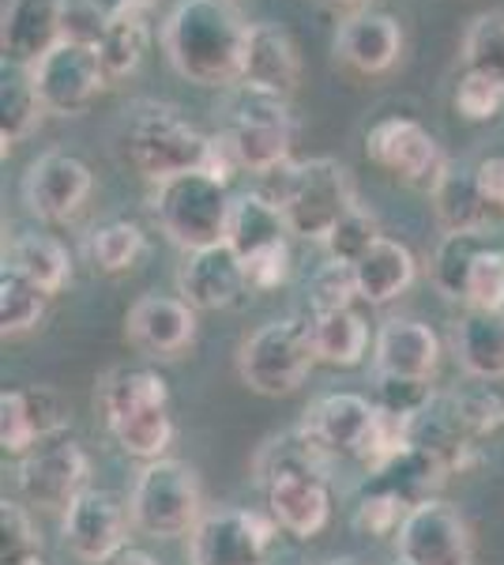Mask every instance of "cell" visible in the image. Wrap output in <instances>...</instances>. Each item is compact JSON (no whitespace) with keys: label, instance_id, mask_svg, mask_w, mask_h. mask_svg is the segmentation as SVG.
I'll return each mask as SVG.
<instances>
[{"label":"cell","instance_id":"obj_54","mask_svg":"<svg viewBox=\"0 0 504 565\" xmlns=\"http://www.w3.org/2000/svg\"><path fill=\"white\" fill-rule=\"evenodd\" d=\"M396 565H410V562H403V558H399V562H396Z\"/></svg>","mask_w":504,"mask_h":565},{"label":"cell","instance_id":"obj_19","mask_svg":"<svg viewBox=\"0 0 504 565\" xmlns=\"http://www.w3.org/2000/svg\"><path fill=\"white\" fill-rule=\"evenodd\" d=\"M68 426V399L50 385L4 388L0 396V445L8 457H26Z\"/></svg>","mask_w":504,"mask_h":565},{"label":"cell","instance_id":"obj_11","mask_svg":"<svg viewBox=\"0 0 504 565\" xmlns=\"http://www.w3.org/2000/svg\"><path fill=\"white\" fill-rule=\"evenodd\" d=\"M275 521L256 509L223 505L189 535V565H268Z\"/></svg>","mask_w":504,"mask_h":565},{"label":"cell","instance_id":"obj_2","mask_svg":"<svg viewBox=\"0 0 504 565\" xmlns=\"http://www.w3.org/2000/svg\"><path fill=\"white\" fill-rule=\"evenodd\" d=\"M98 407L106 430L128 457L151 463L162 460L173 445L170 385L148 362H125L103 373L98 381Z\"/></svg>","mask_w":504,"mask_h":565},{"label":"cell","instance_id":"obj_18","mask_svg":"<svg viewBox=\"0 0 504 565\" xmlns=\"http://www.w3.org/2000/svg\"><path fill=\"white\" fill-rule=\"evenodd\" d=\"M95 174L79 154L68 151H45L31 162L23 178V200L34 215L45 223H64L87 204Z\"/></svg>","mask_w":504,"mask_h":565},{"label":"cell","instance_id":"obj_36","mask_svg":"<svg viewBox=\"0 0 504 565\" xmlns=\"http://www.w3.org/2000/svg\"><path fill=\"white\" fill-rule=\"evenodd\" d=\"M148 249V238L136 223L128 218H109V223L95 226L87 238V257L90 268L103 271V276H125L136 268V260Z\"/></svg>","mask_w":504,"mask_h":565},{"label":"cell","instance_id":"obj_33","mask_svg":"<svg viewBox=\"0 0 504 565\" xmlns=\"http://www.w3.org/2000/svg\"><path fill=\"white\" fill-rule=\"evenodd\" d=\"M313 317V343L317 359L335 370H354L369 354V324L357 309H332V313Z\"/></svg>","mask_w":504,"mask_h":565},{"label":"cell","instance_id":"obj_40","mask_svg":"<svg viewBox=\"0 0 504 565\" xmlns=\"http://www.w3.org/2000/svg\"><path fill=\"white\" fill-rule=\"evenodd\" d=\"M407 513H410V505L396 494V490L369 482L354 509V527L362 535H373V540H388V535L399 532V524L407 521Z\"/></svg>","mask_w":504,"mask_h":565},{"label":"cell","instance_id":"obj_45","mask_svg":"<svg viewBox=\"0 0 504 565\" xmlns=\"http://www.w3.org/2000/svg\"><path fill=\"white\" fill-rule=\"evenodd\" d=\"M106 26H109V12L98 0H64V8H61L64 42L98 50V42L106 39Z\"/></svg>","mask_w":504,"mask_h":565},{"label":"cell","instance_id":"obj_23","mask_svg":"<svg viewBox=\"0 0 504 565\" xmlns=\"http://www.w3.org/2000/svg\"><path fill=\"white\" fill-rule=\"evenodd\" d=\"M271 521L298 540H313L332 521V479L324 471H290L264 487Z\"/></svg>","mask_w":504,"mask_h":565},{"label":"cell","instance_id":"obj_9","mask_svg":"<svg viewBox=\"0 0 504 565\" xmlns=\"http://www.w3.org/2000/svg\"><path fill=\"white\" fill-rule=\"evenodd\" d=\"M15 487H20L23 501L39 513H68L76 501L90 487V457L84 445L72 437H50L39 449L20 457L15 468Z\"/></svg>","mask_w":504,"mask_h":565},{"label":"cell","instance_id":"obj_46","mask_svg":"<svg viewBox=\"0 0 504 565\" xmlns=\"http://www.w3.org/2000/svg\"><path fill=\"white\" fill-rule=\"evenodd\" d=\"M429 396H433L429 381L384 377V373H377V399H373V404H377L380 412H388V415H396V418H410Z\"/></svg>","mask_w":504,"mask_h":565},{"label":"cell","instance_id":"obj_15","mask_svg":"<svg viewBox=\"0 0 504 565\" xmlns=\"http://www.w3.org/2000/svg\"><path fill=\"white\" fill-rule=\"evenodd\" d=\"M407 445L426 457L441 460L448 476L479 463V441L463 418L460 392H433L415 415L407 418Z\"/></svg>","mask_w":504,"mask_h":565},{"label":"cell","instance_id":"obj_27","mask_svg":"<svg viewBox=\"0 0 504 565\" xmlns=\"http://www.w3.org/2000/svg\"><path fill=\"white\" fill-rule=\"evenodd\" d=\"M287 234H290L287 215L279 212V204H275L264 189H253V193L234 196L230 226H226V245H230L242 260L271 249V245H282L287 242Z\"/></svg>","mask_w":504,"mask_h":565},{"label":"cell","instance_id":"obj_17","mask_svg":"<svg viewBox=\"0 0 504 565\" xmlns=\"http://www.w3.org/2000/svg\"><path fill=\"white\" fill-rule=\"evenodd\" d=\"M309 434L324 445L332 457H354L365 460L373 437L380 426V407L373 399L357 396V392H328V396L313 399L301 418Z\"/></svg>","mask_w":504,"mask_h":565},{"label":"cell","instance_id":"obj_6","mask_svg":"<svg viewBox=\"0 0 504 565\" xmlns=\"http://www.w3.org/2000/svg\"><path fill=\"white\" fill-rule=\"evenodd\" d=\"M223 140L230 143L234 159L249 174L268 178L282 162H290L294 148V117H290L287 98L268 95L245 84H234L223 109Z\"/></svg>","mask_w":504,"mask_h":565},{"label":"cell","instance_id":"obj_14","mask_svg":"<svg viewBox=\"0 0 504 565\" xmlns=\"http://www.w3.org/2000/svg\"><path fill=\"white\" fill-rule=\"evenodd\" d=\"M128 524H132V513L125 509V501L98 487H87L61 516L64 546L84 565H103L114 554H121Z\"/></svg>","mask_w":504,"mask_h":565},{"label":"cell","instance_id":"obj_50","mask_svg":"<svg viewBox=\"0 0 504 565\" xmlns=\"http://www.w3.org/2000/svg\"><path fill=\"white\" fill-rule=\"evenodd\" d=\"M103 565H159V562H154L148 551H140V546H125L121 554H114V558Z\"/></svg>","mask_w":504,"mask_h":565},{"label":"cell","instance_id":"obj_21","mask_svg":"<svg viewBox=\"0 0 504 565\" xmlns=\"http://www.w3.org/2000/svg\"><path fill=\"white\" fill-rule=\"evenodd\" d=\"M335 57L354 76H384L399 65L403 57V26L396 15L362 8L346 15L335 34Z\"/></svg>","mask_w":504,"mask_h":565},{"label":"cell","instance_id":"obj_16","mask_svg":"<svg viewBox=\"0 0 504 565\" xmlns=\"http://www.w3.org/2000/svg\"><path fill=\"white\" fill-rule=\"evenodd\" d=\"M125 335L143 359H181L196 343V309L181 295H143L128 306Z\"/></svg>","mask_w":504,"mask_h":565},{"label":"cell","instance_id":"obj_49","mask_svg":"<svg viewBox=\"0 0 504 565\" xmlns=\"http://www.w3.org/2000/svg\"><path fill=\"white\" fill-rule=\"evenodd\" d=\"M474 178H479V193L485 215H490V226H504V154L482 159L474 167Z\"/></svg>","mask_w":504,"mask_h":565},{"label":"cell","instance_id":"obj_26","mask_svg":"<svg viewBox=\"0 0 504 565\" xmlns=\"http://www.w3.org/2000/svg\"><path fill=\"white\" fill-rule=\"evenodd\" d=\"M452 354L474 381H504V313L463 309L452 321Z\"/></svg>","mask_w":504,"mask_h":565},{"label":"cell","instance_id":"obj_51","mask_svg":"<svg viewBox=\"0 0 504 565\" xmlns=\"http://www.w3.org/2000/svg\"><path fill=\"white\" fill-rule=\"evenodd\" d=\"M324 565H362V562L351 558V554H339V558H328Z\"/></svg>","mask_w":504,"mask_h":565},{"label":"cell","instance_id":"obj_10","mask_svg":"<svg viewBox=\"0 0 504 565\" xmlns=\"http://www.w3.org/2000/svg\"><path fill=\"white\" fill-rule=\"evenodd\" d=\"M365 159L388 178L415 189H433L452 159L441 151L437 136L415 117H384L365 132Z\"/></svg>","mask_w":504,"mask_h":565},{"label":"cell","instance_id":"obj_39","mask_svg":"<svg viewBox=\"0 0 504 565\" xmlns=\"http://www.w3.org/2000/svg\"><path fill=\"white\" fill-rule=\"evenodd\" d=\"M380 238H384V234H380L377 215L365 212L362 204H354L351 212L339 218L335 231L328 234L324 249H328V257L339 260V264H357V260H362L365 253H369Z\"/></svg>","mask_w":504,"mask_h":565},{"label":"cell","instance_id":"obj_22","mask_svg":"<svg viewBox=\"0 0 504 565\" xmlns=\"http://www.w3.org/2000/svg\"><path fill=\"white\" fill-rule=\"evenodd\" d=\"M61 8L64 0H4L0 8V53L4 65L34 68L61 34Z\"/></svg>","mask_w":504,"mask_h":565},{"label":"cell","instance_id":"obj_32","mask_svg":"<svg viewBox=\"0 0 504 565\" xmlns=\"http://www.w3.org/2000/svg\"><path fill=\"white\" fill-rule=\"evenodd\" d=\"M8 268H15L20 276H26L34 287L53 298L72 282V253L53 234L26 231L15 234L12 245H8Z\"/></svg>","mask_w":504,"mask_h":565},{"label":"cell","instance_id":"obj_42","mask_svg":"<svg viewBox=\"0 0 504 565\" xmlns=\"http://www.w3.org/2000/svg\"><path fill=\"white\" fill-rule=\"evenodd\" d=\"M42 554V540L34 532V521L20 501H4L0 505V565H12L23 558Z\"/></svg>","mask_w":504,"mask_h":565},{"label":"cell","instance_id":"obj_41","mask_svg":"<svg viewBox=\"0 0 504 565\" xmlns=\"http://www.w3.org/2000/svg\"><path fill=\"white\" fill-rule=\"evenodd\" d=\"M455 114L463 117V121H493V117L504 114V84H497V79L482 76V72H467L455 79Z\"/></svg>","mask_w":504,"mask_h":565},{"label":"cell","instance_id":"obj_52","mask_svg":"<svg viewBox=\"0 0 504 565\" xmlns=\"http://www.w3.org/2000/svg\"><path fill=\"white\" fill-rule=\"evenodd\" d=\"M328 4H335V8H357V12H362L365 0H328Z\"/></svg>","mask_w":504,"mask_h":565},{"label":"cell","instance_id":"obj_20","mask_svg":"<svg viewBox=\"0 0 504 565\" xmlns=\"http://www.w3.org/2000/svg\"><path fill=\"white\" fill-rule=\"evenodd\" d=\"M178 295L196 309V313H223L245 302L249 279L245 264L230 245H211V249L185 253L178 268Z\"/></svg>","mask_w":504,"mask_h":565},{"label":"cell","instance_id":"obj_24","mask_svg":"<svg viewBox=\"0 0 504 565\" xmlns=\"http://www.w3.org/2000/svg\"><path fill=\"white\" fill-rule=\"evenodd\" d=\"M237 84L268 90V95L290 98L301 84V53L294 39L279 23H253L242 57V79Z\"/></svg>","mask_w":504,"mask_h":565},{"label":"cell","instance_id":"obj_44","mask_svg":"<svg viewBox=\"0 0 504 565\" xmlns=\"http://www.w3.org/2000/svg\"><path fill=\"white\" fill-rule=\"evenodd\" d=\"M467 309H501L504 313V253L501 249H485L479 253L467 279Z\"/></svg>","mask_w":504,"mask_h":565},{"label":"cell","instance_id":"obj_43","mask_svg":"<svg viewBox=\"0 0 504 565\" xmlns=\"http://www.w3.org/2000/svg\"><path fill=\"white\" fill-rule=\"evenodd\" d=\"M309 295H313V313H332V309H354L357 295V276L354 264L328 260L309 282Z\"/></svg>","mask_w":504,"mask_h":565},{"label":"cell","instance_id":"obj_48","mask_svg":"<svg viewBox=\"0 0 504 565\" xmlns=\"http://www.w3.org/2000/svg\"><path fill=\"white\" fill-rule=\"evenodd\" d=\"M460 407H463V418H467V426H471L474 441L493 437L504 426V399L490 388L460 392Z\"/></svg>","mask_w":504,"mask_h":565},{"label":"cell","instance_id":"obj_47","mask_svg":"<svg viewBox=\"0 0 504 565\" xmlns=\"http://www.w3.org/2000/svg\"><path fill=\"white\" fill-rule=\"evenodd\" d=\"M245 264V279H249V290L256 295H268V290H279L282 282L290 279V245H271V249L256 253V257L242 260Z\"/></svg>","mask_w":504,"mask_h":565},{"label":"cell","instance_id":"obj_37","mask_svg":"<svg viewBox=\"0 0 504 565\" xmlns=\"http://www.w3.org/2000/svg\"><path fill=\"white\" fill-rule=\"evenodd\" d=\"M45 302H50V295L34 287L31 279L8 264L0 268V335L4 340H20V335L34 332L45 317Z\"/></svg>","mask_w":504,"mask_h":565},{"label":"cell","instance_id":"obj_38","mask_svg":"<svg viewBox=\"0 0 504 565\" xmlns=\"http://www.w3.org/2000/svg\"><path fill=\"white\" fill-rule=\"evenodd\" d=\"M463 68L504 84V12H479L463 31Z\"/></svg>","mask_w":504,"mask_h":565},{"label":"cell","instance_id":"obj_30","mask_svg":"<svg viewBox=\"0 0 504 565\" xmlns=\"http://www.w3.org/2000/svg\"><path fill=\"white\" fill-rule=\"evenodd\" d=\"M429 196H433V212L444 234H471V231L482 234L485 226H490L474 167H455V162H448L444 174L437 178V185L429 189Z\"/></svg>","mask_w":504,"mask_h":565},{"label":"cell","instance_id":"obj_1","mask_svg":"<svg viewBox=\"0 0 504 565\" xmlns=\"http://www.w3.org/2000/svg\"><path fill=\"white\" fill-rule=\"evenodd\" d=\"M249 26L230 0H178L162 23V50L178 76L200 87H234Z\"/></svg>","mask_w":504,"mask_h":565},{"label":"cell","instance_id":"obj_8","mask_svg":"<svg viewBox=\"0 0 504 565\" xmlns=\"http://www.w3.org/2000/svg\"><path fill=\"white\" fill-rule=\"evenodd\" d=\"M128 513H132V527H140L151 540L192 535L207 513L196 468L173 457L143 463L132 494H128Z\"/></svg>","mask_w":504,"mask_h":565},{"label":"cell","instance_id":"obj_31","mask_svg":"<svg viewBox=\"0 0 504 565\" xmlns=\"http://www.w3.org/2000/svg\"><path fill=\"white\" fill-rule=\"evenodd\" d=\"M328 468H332V452L305 426L271 434L253 457V476L260 487H268L279 476H290V471H324L328 476Z\"/></svg>","mask_w":504,"mask_h":565},{"label":"cell","instance_id":"obj_29","mask_svg":"<svg viewBox=\"0 0 504 565\" xmlns=\"http://www.w3.org/2000/svg\"><path fill=\"white\" fill-rule=\"evenodd\" d=\"M354 276H357V295H362V302L388 306V302H396L410 282H415L418 260L403 242L380 238L362 260L354 264Z\"/></svg>","mask_w":504,"mask_h":565},{"label":"cell","instance_id":"obj_25","mask_svg":"<svg viewBox=\"0 0 504 565\" xmlns=\"http://www.w3.org/2000/svg\"><path fill=\"white\" fill-rule=\"evenodd\" d=\"M373 366L384 377H415L433 381L437 366H441V340L429 324L421 321H388L377 332L373 343Z\"/></svg>","mask_w":504,"mask_h":565},{"label":"cell","instance_id":"obj_7","mask_svg":"<svg viewBox=\"0 0 504 565\" xmlns=\"http://www.w3.org/2000/svg\"><path fill=\"white\" fill-rule=\"evenodd\" d=\"M230 185L215 181L204 170H189V174L162 181L151 193V215L159 231L185 253L223 245L226 226H230Z\"/></svg>","mask_w":504,"mask_h":565},{"label":"cell","instance_id":"obj_5","mask_svg":"<svg viewBox=\"0 0 504 565\" xmlns=\"http://www.w3.org/2000/svg\"><path fill=\"white\" fill-rule=\"evenodd\" d=\"M313 317L290 313L260 324L237 348V377L260 396H290L317 366Z\"/></svg>","mask_w":504,"mask_h":565},{"label":"cell","instance_id":"obj_12","mask_svg":"<svg viewBox=\"0 0 504 565\" xmlns=\"http://www.w3.org/2000/svg\"><path fill=\"white\" fill-rule=\"evenodd\" d=\"M31 79H34V90H39L45 114H57V117L84 114L109 84L98 50L76 45V42L53 45L39 65L31 68Z\"/></svg>","mask_w":504,"mask_h":565},{"label":"cell","instance_id":"obj_4","mask_svg":"<svg viewBox=\"0 0 504 565\" xmlns=\"http://www.w3.org/2000/svg\"><path fill=\"white\" fill-rule=\"evenodd\" d=\"M211 136H204L173 103L143 98L132 106L121 129V154L143 181L162 185V181L189 174L204 167Z\"/></svg>","mask_w":504,"mask_h":565},{"label":"cell","instance_id":"obj_53","mask_svg":"<svg viewBox=\"0 0 504 565\" xmlns=\"http://www.w3.org/2000/svg\"><path fill=\"white\" fill-rule=\"evenodd\" d=\"M12 565H45L42 554H34V558H23V562H12Z\"/></svg>","mask_w":504,"mask_h":565},{"label":"cell","instance_id":"obj_28","mask_svg":"<svg viewBox=\"0 0 504 565\" xmlns=\"http://www.w3.org/2000/svg\"><path fill=\"white\" fill-rule=\"evenodd\" d=\"M151 0H121L109 12L106 39L98 42V57L109 79H125L140 68L143 53L151 45V23H148Z\"/></svg>","mask_w":504,"mask_h":565},{"label":"cell","instance_id":"obj_35","mask_svg":"<svg viewBox=\"0 0 504 565\" xmlns=\"http://www.w3.org/2000/svg\"><path fill=\"white\" fill-rule=\"evenodd\" d=\"M485 249V238L479 231L471 234H444L441 245L429 257V282H433L437 295H444L448 302H467V279Z\"/></svg>","mask_w":504,"mask_h":565},{"label":"cell","instance_id":"obj_34","mask_svg":"<svg viewBox=\"0 0 504 565\" xmlns=\"http://www.w3.org/2000/svg\"><path fill=\"white\" fill-rule=\"evenodd\" d=\"M42 114L45 106L39 90H34L31 68L4 65V84H0V148H4V154L34 132Z\"/></svg>","mask_w":504,"mask_h":565},{"label":"cell","instance_id":"obj_13","mask_svg":"<svg viewBox=\"0 0 504 565\" xmlns=\"http://www.w3.org/2000/svg\"><path fill=\"white\" fill-rule=\"evenodd\" d=\"M399 558L410 565H471L474 535L452 501H418L396 532Z\"/></svg>","mask_w":504,"mask_h":565},{"label":"cell","instance_id":"obj_3","mask_svg":"<svg viewBox=\"0 0 504 565\" xmlns=\"http://www.w3.org/2000/svg\"><path fill=\"white\" fill-rule=\"evenodd\" d=\"M260 189L287 215V226L294 238L320 242V245L339 226V218L357 204L346 167L335 159H324V154L320 159L282 162L279 170H271L264 178Z\"/></svg>","mask_w":504,"mask_h":565}]
</instances>
